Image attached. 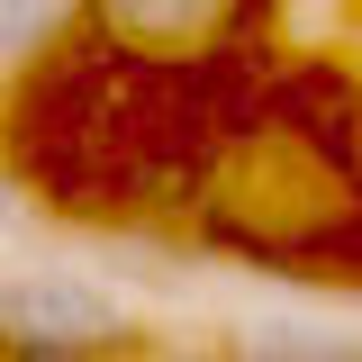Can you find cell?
I'll return each instance as SVG.
<instances>
[{
  "mask_svg": "<svg viewBox=\"0 0 362 362\" xmlns=\"http://www.w3.org/2000/svg\"><path fill=\"white\" fill-rule=\"evenodd\" d=\"M263 0H82L90 54L109 64H136V73H199L254 37Z\"/></svg>",
  "mask_w": 362,
  "mask_h": 362,
  "instance_id": "6da1fadb",
  "label": "cell"
},
{
  "mask_svg": "<svg viewBox=\"0 0 362 362\" xmlns=\"http://www.w3.org/2000/svg\"><path fill=\"white\" fill-rule=\"evenodd\" d=\"M127 354V308L54 263L0 272V362H109Z\"/></svg>",
  "mask_w": 362,
  "mask_h": 362,
  "instance_id": "7a4b0ae2",
  "label": "cell"
},
{
  "mask_svg": "<svg viewBox=\"0 0 362 362\" xmlns=\"http://www.w3.org/2000/svg\"><path fill=\"white\" fill-rule=\"evenodd\" d=\"M82 18V0H0V54H37Z\"/></svg>",
  "mask_w": 362,
  "mask_h": 362,
  "instance_id": "3957f363",
  "label": "cell"
},
{
  "mask_svg": "<svg viewBox=\"0 0 362 362\" xmlns=\"http://www.w3.org/2000/svg\"><path fill=\"white\" fill-rule=\"evenodd\" d=\"M354 362H362V354H354Z\"/></svg>",
  "mask_w": 362,
  "mask_h": 362,
  "instance_id": "277c9868",
  "label": "cell"
}]
</instances>
